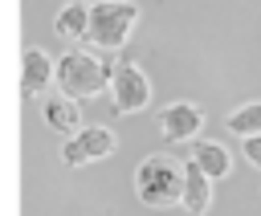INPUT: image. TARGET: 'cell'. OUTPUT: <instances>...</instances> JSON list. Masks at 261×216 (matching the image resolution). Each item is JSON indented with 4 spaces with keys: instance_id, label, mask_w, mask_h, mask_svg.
<instances>
[{
    "instance_id": "cell-1",
    "label": "cell",
    "mask_w": 261,
    "mask_h": 216,
    "mask_svg": "<svg viewBox=\"0 0 261 216\" xmlns=\"http://www.w3.org/2000/svg\"><path fill=\"white\" fill-rule=\"evenodd\" d=\"M135 196L143 208H179L184 200V163L155 151V155H143L139 167H135Z\"/></svg>"
},
{
    "instance_id": "cell-2",
    "label": "cell",
    "mask_w": 261,
    "mask_h": 216,
    "mask_svg": "<svg viewBox=\"0 0 261 216\" xmlns=\"http://www.w3.org/2000/svg\"><path fill=\"white\" fill-rule=\"evenodd\" d=\"M110 73L114 65H106L94 49H65L57 57V94H69L77 102L110 94Z\"/></svg>"
},
{
    "instance_id": "cell-3",
    "label": "cell",
    "mask_w": 261,
    "mask_h": 216,
    "mask_svg": "<svg viewBox=\"0 0 261 216\" xmlns=\"http://www.w3.org/2000/svg\"><path fill=\"white\" fill-rule=\"evenodd\" d=\"M139 24V8L130 0H98L90 4V33L86 45L94 53H118L126 45V37Z\"/></svg>"
},
{
    "instance_id": "cell-4",
    "label": "cell",
    "mask_w": 261,
    "mask_h": 216,
    "mask_svg": "<svg viewBox=\"0 0 261 216\" xmlns=\"http://www.w3.org/2000/svg\"><path fill=\"white\" fill-rule=\"evenodd\" d=\"M110 102H114V114H139L151 106V77L143 73L139 61H114V73H110Z\"/></svg>"
},
{
    "instance_id": "cell-5",
    "label": "cell",
    "mask_w": 261,
    "mask_h": 216,
    "mask_svg": "<svg viewBox=\"0 0 261 216\" xmlns=\"http://www.w3.org/2000/svg\"><path fill=\"white\" fill-rule=\"evenodd\" d=\"M118 147L114 130L110 126H82L77 134H69L61 147H57V159L65 167H86V163H98V159H110Z\"/></svg>"
},
{
    "instance_id": "cell-6",
    "label": "cell",
    "mask_w": 261,
    "mask_h": 216,
    "mask_svg": "<svg viewBox=\"0 0 261 216\" xmlns=\"http://www.w3.org/2000/svg\"><path fill=\"white\" fill-rule=\"evenodd\" d=\"M204 130V110L196 102H167L159 110V134L163 143H192L196 134Z\"/></svg>"
},
{
    "instance_id": "cell-7",
    "label": "cell",
    "mask_w": 261,
    "mask_h": 216,
    "mask_svg": "<svg viewBox=\"0 0 261 216\" xmlns=\"http://www.w3.org/2000/svg\"><path fill=\"white\" fill-rule=\"evenodd\" d=\"M49 86H57V61H53L45 49L29 45L24 57H20V94H24L29 102H33V98H49V94H45Z\"/></svg>"
},
{
    "instance_id": "cell-8",
    "label": "cell",
    "mask_w": 261,
    "mask_h": 216,
    "mask_svg": "<svg viewBox=\"0 0 261 216\" xmlns=\"http://www.w3.org/2000/svg\"><path fill=\"white\" fill-rule=\"evenodd\" d=\"M212 175L188 155L184 159V200H179V208L184 212H192V216H204L208 208H212Z\"/></svg>"
},
{
    "instance_id": "cell-9",
    "label": "cell",
    "mask_w": 261,
    "mask_h": 216,
    "mask_svg": "<svg viewBox=\"0 0 261 216\" xmlns=\"http://www.w3.org/2000/svg\"><path fill=\"white\" fill-rule=\"evenodd\" d=\"M41 118H45V126L57 130L61 139H69V134L82 130V106H77V98H69V94H49V98L41 102Z\"/></svg>"
},
{
    "instance_id": "cell-10",
    "label": "cell",
    "mask_w": 261,
    "mask_h": 216,
    "mask_svg": "<svg viewBox=\"0 0 261 216\" xmlns=\"http://www.w3.org/2000/svg\"><path fill=\"white\" fill-rule=\"evenodd\" d=\"M53 33L61 41H86L90 33V4L86 0H65L53 16Z\"/></svg>"
},
{
    "instance_id": "cell-11",
    "label": "cell",
    "mask_w": 261,
    "mask_h": 216,
    "mask_svg": "<svg viewBox=\"0 0 261 216\" xmlns=\"http://www.w3.org/2000/svg\"><path fill=\"white\" fill-rule=\"evenodd\" d=\"M192 159H196L212 179H228V175H232V155H228V147L216 143V139H200V143L192 147Z\"/></svg>"
},
{
    "instance_id": "cell-12",
    "label": "cell",
    "mask_w": 261,
    "mask_h": 216,
    "mask_svg": "<svg viewBox=\"0 0 261 216\" xmlns=\"http://www.w3.org/2000/svg\"><path fill=\"white\" fill-rule=\"evenodd\" d=\"M224 126H228V134H237V139H257V134H261V102H241L237 110H228Z\"/></svg>"
},
{
    "instance_id": "cell-13",
    "label": "cell",
    "mask_w": 261,
    "mask_h": 216,
    "mask_svg": "<svg viewBox=\"0 0 261 216\" xmlns=\"http://www.w3.org/2000/svg\"><path fill=\"white\" fill-rule=\"evenodd\" d=\"M245 159L261 171V134H257V139H245Z\"/></svg>"
}]
</instances>
